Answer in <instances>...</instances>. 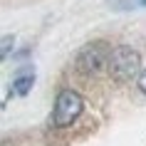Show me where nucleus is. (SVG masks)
Returning <instances> with one entry per match:
<instances>
[{
    "label": "nucleus",
    "mask_w": 146,
    "mask_h": 146,
    "mask_svg": "<svg viewBox=\"0 0 146 146\" xmlns=\"http://www.w3.org/2000/svg\"><path fill=\"white\" fill-rule=\"evenodd\" d=\"M107 69L116 82H129V79L141 74V57H139V52L134 47L119 45V47H114V52L109 57V67Z\"/></svg>",
    "instance_id": "f03ea898"
},
{
    "label": "nucleus",
    "mask_w": 146,
    "mask_h": 146,
    "mask_svg": "<svg viewBox=\"0 0 146 146\" xmlns=\"http://www.w3.org/2000/svg\"><path fill=\"white\" fill-rule=\"evenodd\" d=\"M136 79H139V89L146 94V69H141V74H139Z\"/></svg>",
    "instance_id": "423d86ee"
},
{
    "label": "nucleus",
    "mask_w": 146,
    "mask_h": 146,
    "mask_svg": "<svg viewBox=\"0 0 146 146\" xmlns=\"http://www.w3.org/2000/svg\"><path fill=\"white\" fill-rule=\"evenodd\" d=\"M84 109V102L74 89H62L54 99V109H52V124L57 129H64V126H72L77 121V116L82 114Z\"/></svg>",
    "instance_id": "7ed1b4c3"
},
{
    "label": "nucleus",
    "mask_w": 146,
    "mask_h": 146,
    "mask_svg": "<svg viewBox=\"0 0 146 146\" xmlns=\"http://www.w3.org/2000/svg\"><path fill=\"white\" fill-rule=\"evenodd\" d=\"M32 87H35V74H32V72L17 74V77L13 79V92H15L17 97H25V94L30 92Z\"/></svg>",
    "instance_id": "20e7f679"
},
{
    "label": "nucleus",
    "mask_w": 146,
    "mask_h": 146,
    "mask_svg": "<svg viewBox=\"0 0 146 146\" xmlns=\"http://www.w3.org/2000/svg\"><path fill=\"white\" fill-rule=\"evenodd\" d=\"M111 52H114V50H111L104 40L89 42V45H84L77 52V57H74V69H77L79 74H84V77L97 74L99 69L109 67V57H111Z\"/></svg>",
    "instance_id": "f257e3e1"
},
{
    "label": "nucleus",
    "mask_w": 146,
    "mask_h": 146,
    "mask_svg": "<svg viewBox=\"0 0 146 146\" xmlns=\"http://www.w3.org/2000/svg\"><path fill=\"white\" fill-rule=\"evenodd\" d=\"M10 50H13V35H3V50H0L3 60H8V57H10Z\"/></svg>",
    "instance_id": "39448f33"
}]
</instances>
